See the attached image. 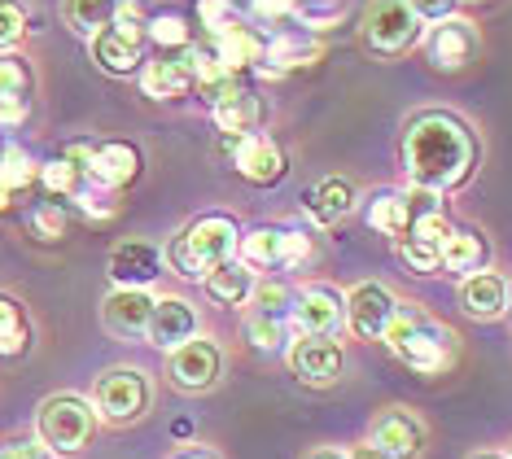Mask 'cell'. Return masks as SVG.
Listing matches in <instances>:
<instances>
[{
    "mask_svg": "<svg viewBox=\"0 0 512 459\" xmlns=\"http://www.w3.org/2000/svg\"><path fill=\"white\" fill-rule=\"evenodd\" d=\"M477 167V140L469 123H460L447 110L416 114L403 136V171L416 188L429 193H451Z\"/></svg>",
    "mask_w": 512,
    "mask_h": 459,
    "instance_id": "cell-1",
    "label": "cell"
},
{
    "mask_svg": "<svg viewBox=\"0 0 512 459\" xmlns=\"http://www.w3.org/2000/svg\"><path fill=\"white\" fill-rule=\"evenodd\" d=\"M241 250V228H237V219L232 215H202V219H193L189 228L176 237V245L167 250L171 258V272L184 276V280H206L215 272V267H224L232 263Z\"/></svg>",
    "mask_w": 512,
    "mask_h": 459,
    "instance_id": "cell-2",
    "label": "cell"
},
{
    "mask_svg": "<svg viewBox=\"0 0 512 459\" xmlns=\"http://www.w3.org/2000/svg\"><path fill=\"white\" fill-rule=\"evenodd\" d=\"M386 346L407 363V368H416L425 376H438L456 363V337L421 311H399V320H394L390 333H386Z\"/></svg>",
    "mask_w": 512,
    "mask_h": 459,
    "instance_id": "cell-3",
    "label": "cell"
},
{
    "mask_svg": "<svg viewBox=\"0 0 512 459\" xmlns=\"http://www.w3.org/2000/svg\"><path fill=\"white\" fill-rule=\"evenodd\" d=\"M97 429V411H92L79 394H57L40 407V442L57 455H75L92 442Z\"/></svg>",
    "mask_w": 512,
    "mask_h": 459,
    "instance_id": "cell-4",
    "label": "cell"
},
{
    "mask_svg": "<svg viewBox=\"0 0 512 459\" xmlns=\"http://www.w3.org/2000/svg\"><path fill=\"white\" fill-rule=\"evenodd\" d=\"M421 40V18L407 0H372L364 14V44L377 57H403Z\"/></svg>",
    "mask_w": 512,
    "mask_h": 459,
    "instance_id": "cell-5",
    "label": "cell"
},
{
    "mask_svg": "<svg viewBox=\"0 0 512 459\" xmlns=\"http://www.w3.org/2000/svg\"><path fill=\"white\" fill-rule=\"evenodd\" d=\"M92 411L110 425H127V420H141L149 411V381L136 368H114L101 372L92 385Z\"/></svg>",
    "mask_w": 512,
    "mask_h": 459,
    "instance_id": "cell-6",
    "label": "cell"
},
{
    "mask_svg": "<svg viewBox=\"0 0 512 459\" xmlns=\"http://www.w3.org/2000/svg\"><path fill=\"white\" fill-rule=\"evenodd\" d=\"M403 306L394 302V293L386 285H377V280H364V285H355L351 293H346V320H351V328L359 337L368 341H386L390 324L399 320Z\"/></svg>",
    "mask_w": 512,
    "mask_h": 459,
    "instance_id": "cell-7",
    "label": "cell"
},
{
    "mask_svg": "<svg viewBox=\"0 0 512 459\" xmlns=\"http://www.w3.org/2000/svg\"><path fill=\"white\" fill-rule=\"evenodd\" d=\"M241 263L246 267H298L311 254V237L302 232H281V228H254L241 237Z\"/></svg>",
    "mask_w": 512,
    "mask_h": 459,
    "instance_id": "cell-8",
    "label": "cell"
},
{
    "mask_svg": "<svg viewBox=\"0 0 512 459\" xmlns=\"http://www.w3.org/2000/svg\"><path fill=\"white\" fill-rule=\"evenodd\" d=\"M219 372H224V355H219V346L206 337L184 341V346H176L167 359V376L180 385V390H211L219 381Z\"/></svg>",
    "mask_w": 512,
    "mask_h": 459,
    "instance_id": "cell-9",
    "label": "cell"
},
{
    "mask_svg": "<svg viewBox=\"0 0 512 459\" xmlns=\"http://www.w3.org/2000/svg\"><path fill=\"white\" fill-rule=\"evenodd\" d=\"M425 53L438 70H464L477 57V27L469 18H447V22H434L425 40Z\"/></svg>",
    "mask_w": 512,
    "mask_h": 459,
    "instance_id": "cell-10",
    "label": "cell"
},
{
    "mask_svg": "<svg viewBox=\"0 0 512 459\" xmlns=\"http://www.w3.org/2000/svg\"><path fill=\"white\" fill-rule=\"evenodd\" d=\"M342 315H346V298H342V293H337L333 285H311L298 298L289 324H294L302 337H333V328L342 324Z\"/></svg>",
    "mask_w": 512,
    "mask_h": 459,
    "instance_id": "cell-11",
    "label": "cell"
},
{
    "mask_svg": "<svg viewBox=\"0 0 512 459\" xmlns=\"http://www.w3.org/2000/svg\"><path fill=\"white\" fill-rule=\"evenodd\" d=\"M232 167H237V175H246L250 184H276V180H285V171H289L285 149L263 132H250V136L237 140V149H232Z\"/></svg>",
    "mask_w": 512,
    "mask_h": 459,
    "instance_id": "cell-12",
    "label": "cell"
},
{
    "mask_svg": "<svg viewBox=\"0 0 512 459\" xmlns=\"http://www.w3.org/2000/svg\"><path fill=\"white\" fill-rule=\"evenodd\" d=\"M158 298L149 289H114L106 302H101V315H106V328L119 337H149V320H154Z\"/></svg>",
    "mask_w": 512,
    "mask_h": 459,
    "instance_id": "cell-13",
    "label": "cell"
},
{
    "mask_svg": "<svg viewBox=\"0 0 512 459\" xmlns=\"http://www.w3.org/2000/svg\"><path fill=\"white\" fill-rule=\"evenodd\" d=\"M320 40L311 31H298V27H289V31H276V35H267V44H263V70L267 75H289V70H302V66H316L320 62Z\"/></svg>",
    "mask_w": 512,
    "mask_h": 459,
    "instance_id": "cell-14",
    "label": "cell"
},
{
    "mask_svg": "<svg viewBox=\"0 0 512 459\" xmlns=\"http://www.w3.org/2000/svg\"><path fill=\"white\" fill-rule=\"evenodd\" d=\"M289 368L307 385H333L342 376V346L333 337H298L289 350Z\"/></svg>",
    "mask_w": 512,
    "mask_h": 459,
    "instance_id": "cell-15",
    "label": "cell"
},
{
    "mask_svg": "<svg viewBox=\"0 0 512 459\" xmlns=\"http://www.w3.org/2000/svg\"><path fill=\"white\" fill-rule=\"evenodd\" d=\"M372 446H381L390 459H416L425 451V429L416 416H407L403 407L394 411H381L372 420Z\"/></svg>",
    "mask_w": 512,
    "mask_h": 459,
    "instance_id": "cell-16",
    "label": "cell"
},
{
    "mask_svg": "<svg viewBox=\"0 0 512 459\" xmlns=\"http://www.w3.org/2000/svg\"><path fill=\"white\" fill-rule=\"evenodd\" d=\"M141 175V153L123 140H101V145L88 149V180H97L101 188H123Z\"/></svg>",
    "mask_w": 512,
    "mask_h": 459,
    "instance_id": "cell-17",
    "label": "cell"
},
{
    "mask_svg": "<svg viewBox=\"0 0 512 459\" xmlns=\"http://www.w3.org/2000/svg\"><path fill=\"white\" fill-rule=\"evenodd\" d=\"M141 88L154 101H176L193 88V70H189V53H158L154 62L141 66Z\"/></svg>",
    "mask_w": 512,
    "mask_h": 459,
    "instance_id": "cell-18",
    "label": "cell"
},
{
    "mask_svg": "<svg viewBox=\"0 0 512 459\" xmlns=\"http://www.w3.org/2000/svg\"><path fill=\"white\" fill-rule=\"evenodd\" d=\"M31 70L22 57H0V127H22L31 114Z\"/></svg>",
    "mask_w": 512,
    "mask_h": 459,
    "instance_id": "cell-19",
    "label": "cell"
},
{
    "mask_svg": "<svg viewBox=\"0 0 512 459\" xmlns=\"http://www.w3.org/2000/svg\"><path fill=\"white\" fill-rule=\"evenodd\" d=\"M197 337V311L184 298H158L154 306V320H149V341H154L158 350H176L184 341Z\"/></svg>",
    "mask_w": 512,
    "mask_h": 459,
    "instance_id": "cell-20",
    "label": "cell"
},
{
    "mask_svg": "<svg viewBox=\"0 0 512 459\" xmlns=\"http://www.w3.org/2000/svg\"><path fill=\"white\" fill-rule=\"evenodd\" d=\"M88 149H92V145H71L66 153H57V158L40 162V184H44V193L75 202L79 188L88 184Z\"/></svg>",
    "mask_w": 512,
    "mask_h": 459,
    "instance_id": "cell-21",
    "label": "cell"
},
{
    "mask_svg": "<svg viewBox=\"0 0 512 459\" xmlns=\"http://www.w3.org/2000/svg\"><path fill=\"white\" fill-rule=\"evenodd\" d=\"M158 272H162V258L145 241H123L110 254V280L119 289H149V280H158Z\"/></svg>",
    "mask_w": 512,
    "mask_h": 459,
    "instance_id": "cell-22",
    "label": "cell"
},
{
    "mask_svg": "<svg viewBox=\"0 0 512 459\" xmlns=\"http://www.w3.org/2000/svg\"><path fill=\"white\" fill-rule=\"evenodd\" d=\"M211 119H215V127H219L224 136L241 140V136H250L254 127H259L263 105H259V97H254L246 84H237V88H228L224 97L211 105Z\"/></svg>",
    "mask_w": 512,
    "mask_h": 459,
    "instance_id": "cell-23",
    "label": "cell"
},
{
    "mask_svg": "<svg viewBox=\"0 0 512 459\" xmlns=\"http://www.w3.org/2000/svg\"><path fill=\"white\" fill-rule=\"evenodd\" d=\"M302 206H307L311 223H320V228H333L337 219L351 215V206H355V184L342 180V175H329V180H320L316 188H307Z\"/></svg>",
    "mask_w": 512,
    "mask_h": 459,
    "instance_id": "cell-24",
    "label": "cell"
},
{
    "mask_svg": "<svg viewBox=\"0 0 512 459\" xmlns=\"http://www.w3.org/2000/svg\"><path fill=\"white\" fill-rule=\"evenodd\" d=\"M460 302L473 320H499L508 311V280L495 272H473L460 289Z\"/></svg>",
    "mask_w": 512,
    "mask_h": 459,
    "instance_id": "cell-25",
    "label": "cell"
},
{
    "mask_svg": "<svg viewBox=\"0 0 512 459\" xmlns=\"http://www.w3.org/2000/svg\"><path fill=\"white\" fill-rule=\"evenodd\" d=\"M92 62L101 70H110V75H136V70L145 66V53L136 40H127V35L106 27L101 35H92Z\"/></svg>",
    "mask_w": 512,
    "mask_h": 459,
    "instance_id": "cell-26",
    "label": "cell"
},
{
    "mask_svg": "<svg viewBox=\"0 0 512 459\" xmlns=\"http://www.w3.org/2000/svg\"><path fill=\"white\" fill-rule=\"evenodd\" d=\"M254 289H259V276H254V267H246L241 258H232V263L215 267V272L206 276V293H211L219 306H246L254 298Z\"/></svg>",
    "mask_w": 512,
    "mask_h": 459,
    "instance_id": "cell-27",
    "label": "cell"
},
{
    "mask_svg": "<svg viewBox=\"0 0 512 459\" xmlns=\"http://www.w3.org/2000/svg\"><path fill=\"white\" fill-rule=\"evenodd\" d=\"M368 228L386 232V237H407L412 232V202H407V193H394V188H381V193H372L368 202Z\"/></svg>",
    "mask_w": 512,
    "mask_h": 459,
    "instance_id": "cell-28",
    "label": "cell"
},
{
    "mask_svg": "<svg viewBox=\"0 0 512 459\" xmlns=\"http://www.w3.org/2000/svg\"><path fill=\"white\" fill-rule=\"evenodd\" d=\"M486 258H491V250L473 228H451L442 241V267L447 272H482Z\"/></svg>",
    "mask_w": 512,
    "mask_h": 459,
    "instance_id": "cell-29",
    "label": "cell"
},
{
    "mask_svg": "<svg viewBox=\"0 0 512 459\" xmlns=\"http://www.w3.org/2000/svg\"><path fill=\"white\" fill-rule=\"evenodd\" d=\"M114 9H119V0H62V18L88 40L114 27Z\"/></svg>",
    "mask_w": 512,
    "mask_h": 459,
    "instance_id": "cell-30",
    "label": "cell"
},
{
    "mask_svg": "<svg viewBox=\"0 0 512 459\" xmlns=\"http://www.w3.org/2000/svg\"><path fill=\"white\" fill-rule=\"evenodd\" d=\"M31 341V328H27V315H22V306L9 298V293H0V359H14L27 350Z\"/></svg>",
    "mask_w": 512,
    "mask_h": 459,
    "instance_id": "cell-31",
    "label": "cell"
},
{
    "mask_svg": "<svg viewBox=\"0 0 512 459\" xmlns=\"http://www.w3.org/2000/svg\"><path fill=\"white\" fill-rule=\"evenodd\" d=\"M36 180H40V162L9 140V145L0 149V184H5L9 193H22V188H31Z\"/></svg>",
    "mask_w": 512,
    "mask_h": 459,
    "instance_id": "cell-32",
    "label": "cell"
},
{
    "mask_svg": "<svg viewBox=\"0 0 512 459\" xmlns=\"http://www.w3.org/2000/svg\"><path fill=\"white\" fill-rule=\"evenodd\" d=\"M149 40L158 44V53H189L193 49V27L184 14H154L149 22Z\"/></svg>",
    "mask_w": 512,
    "mask_h": 459,
    "instance_id": "cell-33",
    "label": "cell"
},
{
    "mask_svg": "<svg viewBox=\"0 0 512 459\" xmlns=\"http://www.w3.org/2000/svg\"><path fill=\"white\" fill-rule=\"evenodd\" d=\"M149 22H154V9L145 0H119V9H114V31L136 44L149 40Z\"/></svg>",
    "mask_w": 512,
    "mask_h": 459,
    "instance_id": "cell-34",
    "label": "cell"
},
{
    "mask_svg": "<svg viewBox=\"0 0 512 459\" xmlns=\"http://www.w3.org/2000/svg\"><path fill=\"white\" fill-rule=\"evenodd\" d=\"M246 333H250V341H254L259 350H281L285 341H289V320H285V315H263V311H254L250 324H246Z\"/></svg>",
    "mask_w": 512,
    "mask_h": 459,
    "instance_id": "cell-35",
    "label": "cell"
},
{
    "mask_svg": "<svg viewBox=\"0 0 512 459\" xmlns=\"http://www.w3.org/2000/svg\"><path fill=\"white\" fill-rule=\"evenodd\" d=\"M342 14H346V0H298L294 5V18L307 31H329Z\"/></svg>",
    "mask_w": 512,
    "mask_h": 459,
    "instance_id": "cell-36",
    "label": "cell"
},
{
    "mask_svg": "<svg viewBox=\"0 0 512 459\" xmlns=\"http://www.w3.org/2000/svg\"><path fill=\"white\" fill-rule=\"evenodd\" d=\"M399 254H403V263L412 267V272H421V276H429V272H438V267H442V245L438 241L403 237L399 241Z\"/></svg>",
    "mask_w": 512,
    "mask_h": 459,
    "instance_id": "cell-37",
    "label": "cell"
},
{
    "mask_svg": "<svg viewBox=\"0 0 512 459\" xmlns=\"http://www.w3.org/2000/svg\"><path fill=\"white\" fill-rule=\"evenodd\" d=\"M27 35V9L18 0H0V53H9Z\"/></svg>",
    "mask_w": 512,
    "mask_h": 459,
    "instance_id": "cell-38",
    "label": "cell"
},
{
    "mask_svg": "<svg viewBox=\"0 0 512 459\" xmlns=\"http://www.w3.org/2000/svg\"><path fill=\"white\" fill-rule=\"evenodd\" d=\"M254 311L263 315H294V293H289V285H259L254 289Z\"/></svg>",
    "mask_w": 512,
    "mask_h": 459,
    "instance_id": "cell-39",
    "label": "cell"
},
{
    "mask_svg": "<svg viewBox=\"0 0 512 459\" xmlns=\"http://www.w3.org/2000/svg\"><path fill=\"white\" fill-rule=\"evenodd\" d=\"M31 228H36L44 241H57L66 232V210L57 202H40L36 210H31Z\"/></svg>",
    "mask_w": 512,
    "mask_h": 459,
    "instance_id": "cell-40",
    "label": "cell"
},
{
    "mask_svg": "<svg viewBox=\"0 0 512 459\" xmlns=\"http://www.w3.org/2000/svg\"><path fill=\"white\" fill-rule=\"evenodd\" d=\"M294 5L298 0H246L250 18L254 22H281V18H294Z\"/></svg>",
    "mask_w": 512,
    "mask_h": 459,
    "instance_id": "cell-41",
    "label": "cell"
},
{
    "mask_svg": "<svg viewBox=\"0 0 512 459\" xmlns=\"http://www.w3.org/2000/svg\"><path fill=\"white\" fill-rule=\"evenodd\" d=\"M407 5L416 9V18L421 22H447V18H456L460 0H407Z\"/></svg>",
    "mask_w": 512,
    "mask_h": 459,
    "instance_id": "cell-42",
    "label": "cell"
},
{
    "mask_svg": "<svg viewBox=\"0 0 512 459\" xmlns=\"http://www.w3.org/2000/svg\"><path fill=\"white\" fill-rule=\"evenodd\" d=\"M346 459H390L386 451H381V446H372V442H364V446H355V451L351 455H346Z\"/></svg>",
    "mask_w": 512,
    "mask_h": 459,
    "instance_id": "cell-43",
    "label": "cell"
},
{
    "mask_svg": "<svg viewBox=\"0 0 512 459\" xmlns=\"http://www.w3.org/2000/svg\"><path fill=\"white\" fill-rule=\"evenodd\" d=\"M0 459H40L36 446H9V451H0Z\"/></svg>",
    "mask_w": 512,
    "mask_h": 459,
    "instance_id": "cell-44",
    "label": "cell"
},
{
    "mask_svg": "<svg viewBox=\"0 0 512 459\" xmlns=\"http://www.w3.org/2000/svg\"><path fill=\"white\" fill-rule=\"evenodd\" d=\"M307 459H346L342 451H333V446H324V451H316V455H307Z\"/></svg>",
    "mask_w": 512,
    "mask_h": 459,
    "instance_id": "cell-45",
    "label": "cell"
},
{
    "mask_svg": "<svg viewBox=\"0 0 512 459\" xmlns=\"http://www.w3.org/2000/svg\"><path fill=\"white\" fill-rule=\"evenodd\" d=\"M9 202H14V193H9V188L0 184V215H5V210H9Z\"/></svg>",
    "mask_w": 512,
    "mask_h": 459,
    "instance_id": "cell-46",
    "label": "cell"
},
{
    "mask_svg": "<svg viewBox=\"0 0 512 459\" xmlns=\"http://www.w3.org/2000/svg\"><path fill=\"white\" fill-rule=\"evenodd\" d=\"M176 459H211L206 451H184V455H176Z\"/></svg>",
    "mask_w": 512,
    "mask_h": 459,
    "instance_id": "cell-47",
    "label": "cell"
},
{
    "mask_svg": "<svg viewBox=\"0 0 512 459\" xmlns=\"http://www.w3.org/2000/svg\"><path fill=\"white\" fill-rule=\"evenodd\" d=\"M469 459H504V455H495V451H482V455H469Z\"/></svg>",
    "mask_w": 512,
    "mask_h": 459,
    "instance_id": "cell-48",
    "label": "cell"
},
{
    "mask_svg": "<svg viewBox=\"0 0 512 459\" xmlns=\"http://www.w3.org/2000/svg\"><path fill=\"white\" fill-rule=\"evenodd\" d=\"M508 311H512V289H508Z\"/></svg>",
    "mask_w": 512,
    "mask_h": 459,
    "instance_id": "cell-49",
    "label": "cell"
}]
</instances>
